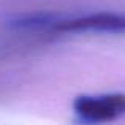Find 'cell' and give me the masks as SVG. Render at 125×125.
I'll list each match as a JSON object with an SVG mask.
<instances>
[{"label": "cell", "instance_id": "1", "mask_svg": "<svg viewBox=\"0 0 125 125\" xmlns=\"http://www.w3.org/2000/svg\"><path fill=\"white\" fill-rule=\"evenodd\" d=\"M73 113L78 120L85 124L114 122L125 116V94L79 95L73 101Z\"/></svg>", "mask_w": 125, "mask_h": 125}, {"label": "cell", "instance_id": "3", "mask_svg": "<svg viewBox=\"0 0 125 125\" xmlns=\"http://www.w3.org/2000/svg\"><path fill=\"white\" fill-rule=\"evenodd\" d=\"M62 16L57 13H29V14H19L11 19L10 25L18 30H37V29H51Z\"/></svg>", "mask_w": 125, "mask_h": 125}, {"label": "cell", "instance_id": "2", "mask_svg": "<svg viewBox=\"0 0 125 125\" xmlns=\"http://www.w3.org/2000/svg\"><path fill=\"white\" fill-rule=\"evenodd\" d=\"M54 32L62 33H83V32H125V13L103 11L90 14L60 18L52 27Z\"/></svg>", "mask_w": 125, "mask_h": 125}]
</instances>
